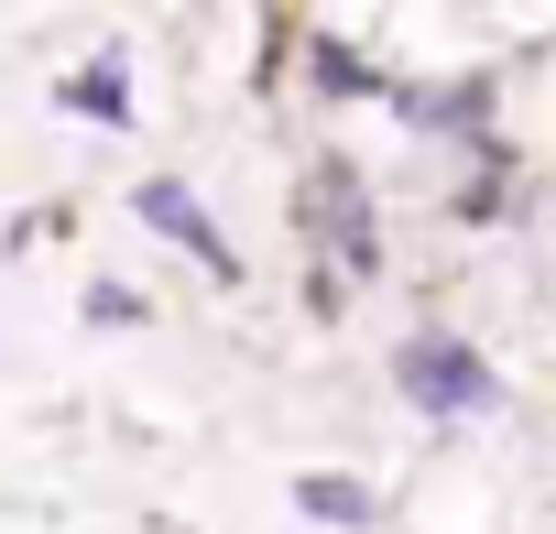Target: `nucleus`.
<instances>
[{
	"instance_id": "obj_1",
	"label": "nucleus",
	"mask_w": 556,
	"mask_h": 534,
	"mask_svg": "<svg viewBox=\"0 0 556 534\" xmlns=\"http://www.w3.org/2000/svg\"><path fill=\"white\" fill-rule=\"evenodd\" d=\"M393 371H404V393H415L426 415H480V404H491V371H480L447 328H415V339L393 349Z\"/></svg>"
},
{
	"instance_id": "obj_2",
	"label": "nucleus",
	"mask_w": 556,
	"mask_h": 534,
	"mask_svg": "<svg viewBox=\"0 0 556 534\" xmlns=\"http://www.w3.org/2000/svg\"><path fill=\"white\" fill-rule=\"evenodd\" d=\"M131 207H142V218H153V229H164L186 262H207L218 284H240V251L218 240V218L197 207V186H186V175H142V186H131Z\"/></svg>"
},
{
	"instance_id": "obj_3",
	"label": "nucleus",
	"mask_w": 556,
	"mask_h": 534,
	"mask_svg": "<svg viewBox=\"0 0 556 534\" xmlns=\"http://www.w3.org/2000/svg\"><path fill=\"white\" fill-rule=\"evenodd\" d=\"M66 110L121 131V120H131V77H121V66H77V77H66Z\"/></svg>"
},
{
	"instance_id": "obj_4",
	"label": "nucleus",
	"mask_w": 556,
	"mask_h": 534,
	"mask_svg": "<svg viewBox=\"0 0 556 534\" xmlns=\"http://www.w3.org/2000/svg\"><path fill=\"white\" fill-rule=\"evenodd\" d=\"M295 501H306L317 523H371V491H361V480H339V469H317V480H295Z\"/></svg>"
},
{
	"instance_id": "obj_5",
	"label": "nucleus",
	"mask_w": 556,
	"mask_h": 534,
	"mask_svg": "<svg viewBox=\"0 0 556 534\" xmlns=\"http://www.w3.org/2000/svg\"><path fill=\"white\" fill-rule=\"evenodd\" d=\"M142 317V295H121V284H88V328H131Z\"/></svg>"
}]
</instances>
